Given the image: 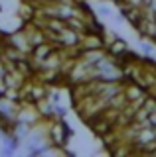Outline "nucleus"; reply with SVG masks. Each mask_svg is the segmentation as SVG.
I'll return each instance as SVG.
<instances>
[{"instance_id": "5", "label": "nucleus", "mask_w": 156, "mask_h": 157, "mask_svg": "<svg viewBox=\"0 0 156 157\" xmlns=\"http://www.w3.org/2000/svg\"><path fill=\"white\" fill-rule=\"evenodd\" d=\"M140 49H142L144 55H154V49L148 45V43H140Z\"/></svg>"}, {"instance_id": "7", "label": "nucleus", "mask_w": 156, "mask_h": 157, "mask_svg": "<svg viewBox=\"0 0 156 157\" xmlns=\"http://www.w3.org/2000/svg\"><path fill=\"white\" fill-rule=\"evenodd\" d=\"M26 2H32V4L38 6V4H43V2H47V0H26Z\"/></svg>"}, {"instance_id": "2", "label": "nucleus", "mask_w": 156, "mask_h": 157, "mask_svg": "<svg viewBox=\"0 0 156 157\" xmlns=\"http://www.w3.org/2000/svg\"><path fill=\"white\" fill-rule=\"evenodd\" d=\"M134 29H136V33H138L142 39H146V41H152L154 36H156V18L144 10V18L140 20V24Z\"/></svg>"}, {"instance_id": "4", "label": "nucleus", "mask_w": 156, "mask_h": 157, "mask_svg": "<svg viewBox=\"0 0 156 157\" xmlns=\"http://www.w3.org/2000/svg\"><path fill=\"white\" fill-rule=\"evenodd\" d=\"M144 10H146L148 14H152V16L156 18V0H150V4H148V6H146Z\"/></svg>"}, {"instance_id": "8", "label": "nucleus", "mask_w": 156, "mask_h": 157, "mask_svg": "<svg viewBox=\"0 0 156 157\" xmlns=\"http://www.w3.org/2000/svg\"><path fill=\"white\" fill-rule=\"evenodd\" d=\"M152 43H154V45H156V36H154V39H152Z\"/></svg>"}, {"instance_id": "1", "label": "nucleus", "mask_w": 156, "mask_h": 157, "mask_svg": "<svg viewBox=\"0 0 156 157\" xmlns=\"http://www.w3.org/2000/svg\"><path fill=\"white\" fill-rule=\"evenodd\" d=\"M46 132H47V140L51 141V145L55 147V151L65 153V145L67 141L73 137V130L71 126L65 122V118H53L46 124Z\"/></svg>"}, {"instance_id": "3", "label": "nucleus", "mask_w": 156, "mask_h": 157, "mask_svg": "<svg viewBox=\"0 0 156 157\" xmlns=\"http://www.w3.org/2000/svg\"><path fill=\"white\" fill-rule=\"evenodd\" d=\"M65 116H67V108L63 106L61 102H55V118L61 120V118H65Z\"/></svg>"}, {"instance_id": "6", "label": "nucleus", "mask_w": 156, "mask_h": 157, "mask_svg": "<svg viewBox=\"0 0 156 157\" xmlns=\"http://www.w3.org/2000/svg\"><path fill=\"white\" fill-rule=\"evenodd\" d=\"M4 59V43H2V39H0V61Z\"/></svg>"}]
</instances>
